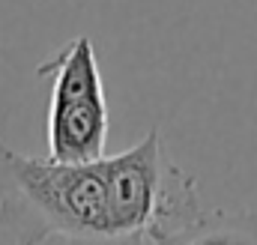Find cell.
<instances>
[{
  "label": "cell",
  "instance_id": "6da1fadb",
  "mask_svg": "<svg viewBox=\"0 0 257 245\" xmlns=\"http://www.w3.org/2000/svg\"><path fill=\"white\" fill-rule=\"evenodd\" d=\"M0 227L15 245H105V159L72 165L0 141Z\"/></svg>",
  "mask_w": 257,
  "mask_h": 245
},
{
  "label": "cell",
  "instance_id": "7a4b0ae2",
  "mask_svg": "<svg viewBox=\"0 0 257 245\" xmlns=\"http://www.w3.org/2000/svg\"><path fill=\"white\" fill-rule=\"evenodd\" d=\"M200 215L197 185L168 159L159 129L105 156V245H162Z\"/></svg>",
  "mask_w": 257,
  "mask_h": 245
},
{
  "label": "cell",
  "instance_id": "3957f363",
  "mask_svg": "<svg viewBox=\"0 0 257 245\" xmlns=\"http://www.w3.org/2000/svg\"><path fill=\"white\" fill-rule=\"evenodd\" d=\"M36 75L51 78L48 102V156L57 162H99L108 141V102L93 42L78 36L60 54L45 60Z\"/></svg>",
  "mask_w": 257,
  "mask_h": 245
},
{
  "label": "cell",
  "instance_id": "277c9868",
  "mask_svg": "<svg viewBox=\"0 0 257 245\" xmlns=\"http://www.w3.org/2000/svg\"><path fill=\"white\" fill-rule=\"evenodd\" d=\"M162 245H257V218L245 212H203Z\"/></svg>",
  "mask_w": 257,
  "mask_h": 245
}]
</instances>
